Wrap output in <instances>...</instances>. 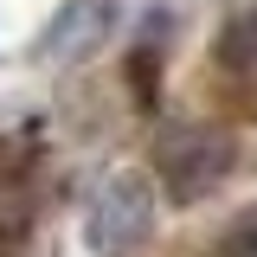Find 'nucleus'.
Returning <instances> with one entry per match:
<instances>
[{
    "label": "nucleus",
    "mask_w": 257,
    "mask_h": 257,
    "mask_svg": "<svg viewBox=\"0 0 257 257\" xmlns=\"http://www.w3.org/2000/svg\"><path fill=\"white\" fill-rule=\"evenodd\" d=\"M155 238V187L142 174H109L84 206V244L96 257H135Z\"/></svg>",
    "instance_id": "obj_2"
},
{
    "label": "nucleus",
    "mask_w": 257,
    "mask_h": 257,
    "mask_svg": "<svg viewBox=\"0 0 257 257\" xmlns=\"http://www.w3.org/2000/svg\"><path fill=\"white\" fill-rule=\"evenodd\" d=\"M212 64H219L225 103H238V109H251V116H257V7H251V13H238V20L219 32Z\"/></svg>",
    "instance_id": "obj_3"
},
{
    "label": "nucleus",
    "mask_w": 257,
    "mask_h": 257,
    "mask_svg": "<svg viewBox=\"0 0 257 257\" xmlns=\"http://www.w3.org/2000/svg\"><path fill=\"white\" fill-rule=\"evenodd\" d=\"M116 26V7L109 0H71L58 20H52V32L39 39V52L45 58H71V52H90V45H103V32Z\"/></svg>",
    "instance_id": "obj_4"
},
{
    "label": "nucleus",
    "mask_w": 257,
    "mask_h": 257,
    "mask_svg": "<svg viewBox=\"0 0 257 257\" xmlns=\"http://www.w3.org/2000/svg\"><path fill=\"white\" fill-rule=\"evenodd\" d=\"M212 257H257V206L231 225V231H225L219 244H212Z\"/></svg>",
    "instance_id": "obj_5"
},
{
    "label": "nucleus",
    "mask_w": 257,
    "mask_h": 257,
    "mask_svg": "<svg viewBox=\"0 0 257 257\" xmlns=\"http://www.w3.org/2000/svg\"><path fill=\"white\" fill-rule=\"evenodd\" d=\"M231 167H238V142L212 122H174L155 142V180L174 206H199L206 193H219Z\"/></svg>",
    "instance_id": "obj_1"
}]
</instances>
